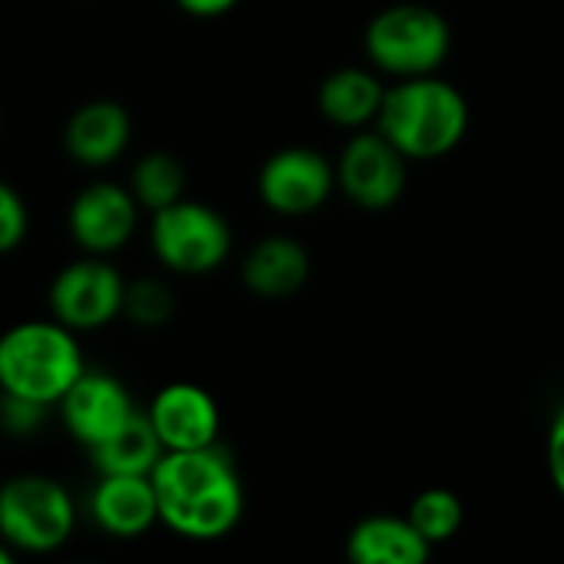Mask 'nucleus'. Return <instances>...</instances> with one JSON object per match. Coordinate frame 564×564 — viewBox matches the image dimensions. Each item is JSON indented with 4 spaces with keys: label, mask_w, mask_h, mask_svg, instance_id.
Masks as SVG:
<instances>
[{
    "label": "nucleus",
    "mask_w": 564,
    "mask_h": 564,
    "mask_svg": "<svg viewBox=\"0 0 564 564\" xmlns=\"http://www.w3.org/2000/svg\"><path fill=\"white\" fill-rule=\"evenodd\" d=\"M83 370L79 334L53 317L20 321L0 334V393L56 406Z\"/></svg>",
    "instance_id": "obj_3"
},
{
    "label": "nucleus",
    "mask_w": 564,
    "mask_h": 564,
    "mask_svg": "<svg viewBox=\"0 0 564 564\" xmlns=\"http://www.w3.org/2000/svg\"><path fill=\"white\" fill-rule=\"evenodd\" d=\"M373 122L406 159H440L463 142L469 129V102L453 83L436 79L433 73L413 76L383 93Z\"/></svg>",
    "instance_id": "obj_2"
},
{
    "label": "nucleus",
    "mask_w": 564,
    "mask_h": 564,
    "mask_svg": "<svg viewBox=\"0 0 564 564\" xmlns=\"http://www.w3.org/2000/svg\"><path fill=\"white\" fill-rule=\"evenodd\" d=\"M549 473H552L555 489L564 496V406L549 433Z\"/></svg>",
    "instance_id": "obj_24"
},
{
    "label": "nucleus",
    "mask_w": 564,
    "mask_h": 564,
    "mask_svg": "<svg viewBox=\"0 0 564 564\" xmlns=\"http://www.w3.org/2000/svg\"><path fill=\"white\" fill-rule=\"evenodd\" d=\"M235 235L228 218L195 198H178L149 221V248L162 268L188 278L218 271L231 254Z\"/></svg>",
    "instance_id": "obj_6"
},
{
    "label": "nucleus",
    "mask_w": 564,
    "mask_h": 564,
    "mask_svg": "<svg viewBox=\"0 0 564 564\" xmlns=\"http://www.w3.org/2000/svg\"><path fill=\"white\" fill-rule=\"evenodd\" d=\"M364 46L377 69L413 79L436 73L446 63L453 33L440 10L426 3H393L367 23Z\"/></svg>",
    "instance_id": "obj_5"
},
{
    "label": "nucleus",
    "mask_w": 564,
    "mask_h": 564,
    "mask_svg": "<svg viewBox=\"0 0 564 564\" xmlns=\"http://www.w3.org/2000/svg\"><path fill=\"white\" fill-rule=\"evenodd\" d=\"M66 228L83 254L112 258L132 241L139 228V202L126 185L89 182L73 195Z\"/></svg>",
    "instance_id": "obj_8"
},
{
    "label": "nucleus",
    "mask_w": 564,
    "mask_h": 564,
    "mask_svg": "<svg viewBox=\"0 0 564 564\" xmlns=\"http://www.w3.org/2000/svg\"><path fill=\"white\" fill-rule=\"evenodd\" d=\"M132 139V119L129 112L112 99H93L79 106L63 129L66 155L86 169L112 165Z\"/></svg>",
    "instance_id": "obj_14"
},
{
    "label": "nucleus",
    "mask_w": 564,
    "mask_h": 564,
    "mask_svg": "<svg viewBox=\"0 0 564 564\" xmlns=\"http://www.w3.org/2000/svg\"><path fill=\"white\" fill-rule=\"evenodd\" d=\"M241 0H175V7L178 10H185L188 17H202V20H208V17H221V13H228V10H235Z\"/></svg>",
    "instance_id": "obj_25"
},
{
    "label": "nucleus",
    "mask_w": 564,
    "mask_h": 564,
    "mask_svg": "<svg viewBox=\"0 0 564 564\" xmlns=\"http://www.w3.org/2000/svg\"><path fill=\"white\" fill-rule=\"evenodd\" d=\"M334 175L354 205L380 212L397 205L406 188V155L380 132H357L344 145Z\"/></svg>",
    "instance_id": "obj_10"
},
{
    "label": "nucleus",
    "mask_w": 564,
    "mask_h": 564,
    "mask_svg": "<svg viewBox=\"0 0 564 564\" xmlns=\"http://www.w3.org/2000/svg\"><path fill=\"white\" fill-rule=\"evenodd\" d=\"M337 185L334 165L304 145L274 152L258 172V198L278 215L317 212Z\"/></svg>",
    "instance_id": "obj_11"
},
{
    "label": "nucleus",
    "mask_w": 564,
    "mask_h": 564,
    "mask_svg": "<svg viewBox=\"0 0 564 564\" xmlns=\"http://www.w3.org/2000/svg\"><path fill=\"white\" fill-rule=\"evenodd\" d=\"M56 410L63 430L89 453L102 446L109 436H116L139 406L132 403V393L119 377L86 367L69 383V390L56 400Z\"/></svg>",
    "instance_id": "obj_9"
},
{
    "label": "nucleus",
    "mask_w": 564,
    "mask_h": 564,
    "mask_svg": "<svg viewBox=\"0 0 564 564\" xmlns=\"http://www.w3.org/2000/svg\"><path fill=\"white\" fill-rule=\"evenodd\" d=\"M26 231H30V212L23 195L13 185L0 182V258L17 251Z\"/></svg>",
    "instance_id": "obj_22"
},
{
    "label": "nucleus",
    "mask_w": 564,
    "mask_h": 564,
    "mask_svg": "<svg viewBox=\"0 0 564 564\" xmlns=\"http://www.w3.org/2000/svg\"><path fill=\"white\" fill-rule=\"evenodd\" d=\"M162 443L145 416V410H135L132 420L109 436L102 446L89 449V459L96 473H129V476H149L155 463L162 459Z\"/></svg>",
    "instance_id": "obj_18"
},
{
    "label": "nucleus",
    "mask_w": 564,
    "mask_h": 564,
    "mask_svg": "<svg viewBox=\"0 0 564 564\" xmlns=\"http://www.w3.org/2000/svg\"><path fill=\"white\" fill-rule=\"evenodd\" d=\"M159 522L188 542H218L231 535L245 516V486L228 449H182L162 453L149 473Z\"/></svg>",
    "instance_id": "obj_1"
},
{
    "label": "nucleus",
    "mask_w": 564,
    "mask_h": 564,
    "mask_svg": "<svg viewBox=\"0 0 564 564\" xmlns=\"http://www.w3.org/2000/svg\"><path fill=\"white\" fill-rule=\"evenodd\" d=\"M175 311V294L169 291L165 281L159 278H139L132 284H126V297H122V314L142 327V330H155L165 327L169 317Z\"/></svg>",
    "instance_id": "obj_21"
},
{
    "label": "nucleus",
    "mask_w": 564,
    "mask_h": 564,
    "mask_svg": "<svg viewBox=\"0 0 564 564\" xmlns=\"http://www.w3.org/2000/svg\"><path fill=\"white\" fill-rule=\"evenodd\" d=\"M76 502L63 482L23 473L0 482V542L20 555H50L69 542Z\"/></svg>",
    "instance_id": "obj_4"
},
{
    "label": "nucleus",
    "mask_w": 564,
    "mask_h": 564,
    "mask_svg": "<svg viewBox=\"0 0 564 564\" xmlns=\"http://www.w3.org/2000/svg\"><path fill=\"white\" fill-rule=\"evenodd\" d=\"M410 525L430 542V545H443L449 542L459 529H463V519H466V509H463V499L449 489H426L413 499L410 506Z\"/></svg>",
    "instance_id": "obj_20"
},
{
    "label": "nucleus",
    "mask_w": 564,
    "mask_h": 564,
    "mask_svg": "<svg viewBox=\"0 0 564 564\" xmlns=\"http://www.w3.org/2000/svg\"><path fill=\"white\" fill-rule=\"evenodd\" d=\"M383 83L360 66H344L334 69L321 89H317V106L327 122L344 126V129H364L367 122L377 119L380 102H383Z\"/></svg>",
    "instance_id": "obj_17"
},
{
    "label": "nucleus",
    "mask_w": 564,
    "mask_h": 564,
    "mask_svg": "<svg viewBox=\"0 0 564 564\" xmlns=\"http://www.w3.org/2000/svg\"><path fill=\"white\" fill-rule=\"evenodd\" d=\"M46 410L43 403H33V400H23V397H10V393H0V430L7 436H33L43 420H46Z\"/></svg>",
    "instance_id": "obj_23"
},
{
    "label": "nucleus",
    "mask_w": 564,
    "mask_h": 564,
    "mask_svg": "<svg viewBox=\"0 0 564 564\" xmlns=\"http://www.w3.org/2000/svg\"><path fill=\"white\" fill-rule=\"evenodd\" d=\"M307 274H311V258H307L304 245L288 235L261 238L241 261L245 288L268 301L297 294L304 288Z\"/></svg>",
    "instance_id": "obj_15"
},
{
    "label": "nucleus",
    "mask_w": 564,
    "mask_h": 564,
    "mask_svg": "<svg viewBox=\"0 0 564 564\" xmlns=\"http://www.w3.org/2000/svg\"><path fill=\"white\" fill-rule=\"evenodd\" d=\"M430 542L410 525V519L370 516L347 535V558L354 564H423Z\"/></svg>",
    "instance_id": "obj_16"
},
{
    "label": "nucleus",
    "mask_w": 564,
    "mask_h": 564,
    "mask_svg": "<svg viewBox=\"0 0 564 564\" xmlns=\"http://www.w3.org/2000/svg\"><path fill=\"white\" fill-rule=\"evenodd\" d=\"M126 281L109 258L83 254L56 271L46 291L53 321L73 334H89L112 324L122 314Z\"/></svg>",
    "instance_id": "obj_7"
},
{
    "label": "nucleus",
    "mask_w": 564,
    "mask_h": 564,
    "mask_svg": "<svg viewBox=\"0 0 564 564\" xmlns=\"http://www.w3.org/2000/svg\"><path fill=\"white\" fill-rule=\"evenodd\" d=\"M145 416L165 453L215 446L221 433V410L215 397L205 387L185 380L162 387L145 406Z\"/></svg>",
    "instance_id": "obj_12"
},
{
    "label": "nucleus",
    "mask_w": 564,
    "mask_h": 564,
    "mask_svg": "<svg viewBox=\"0 0 564 564\" xmlns=\"http://www.w3.org/2000/svg\"><path fill=\"white\" fill-rule=\"evenodd\" d=\"M89 519L112 539H142L159 522V499L149 476L99 473L89 492Z\"/></svg>",
    "instance_id": "obj_13"
},
{
    "label": "nucleus",
    "mask_w": 564,
    "mask_h": 564,
    "mask_svg": "<svg viewBox=\"0 0 564 564\" xmlns=\"http://www.w3.org/2000/svg\"><path fill=\"white\" fill-rule=\"evenodd\" d=\"M13 558H17V552L7 542H0V564H13Z\"/></svg>",
    "instance_id": "obj_26"
},
{
    "label": "nucleus",
    "mask_w": 564,
    "mask_h": 564,
    "mask_svg": "<svg viewBox=\"0 0 564 564\" xmlns=\"http://www.w3.org/2000/svg\"><path fill=\"white\" fill-rule=\"evenodd\" d=\"M185 165L172 155V152H149L135 162L132 178H129V192L139 202V208L159 212L178 198H185Z\"/></svg>",
    "instance_id": "obj_19"
}]
</instances>
